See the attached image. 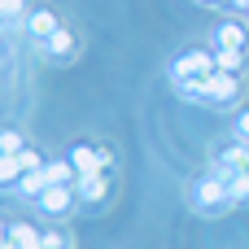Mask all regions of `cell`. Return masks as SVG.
I'll return each instance as SVG.
<instances>
[{
  "label": "cell",
  "mask_w": 249,
  "mask_h": 249,
  "mask_svg": "<svg viewBox=\"0 0 249 249\" xmlns=\"http://www.w3.org/2000/svg\"><path fill=\"white\" fill-rule=\"evenodd\" d=\"M39 249H74V241H70V232H57L53 228V232H44V245Z\"/></svg>",
  "instance_id": "9a60e30c"
},
{
  "label": "cell",
  "mask_w": 249,
  "mask_h": 249,
  "mask_svg": "<svg viewBox=\"0 0 249 249\" xmlns=\"http://www.w3.org/2000/svg\"><path fill=\"white\" fill-rule=\"evenodd\" d=\"M214 171H223V175H249V144L236 140V144L219 149L214 153Z\"/></svg>",
  "instance_id": "ba28073f"
},
{
  "label": "cell",
  "mask_w": 249,
  "mask_h": 249,
  "mask_svg": "<svg viewBox=\"0 0 249 249\" xmlns=\"http://www.w3.org/2000/svg\"><path fill=\"white\" fill-rule=\"evenodd\" d=\"M223 9H232V13H249V0H219Z\"/></svg>",
  "instance_id": "d6986e66"
},
{
  "label": "cell",
  "mask_w": 249,
  "mask_h": 249,
  "mask_svg": "<svg viewBox=\"0 0 249 249\" xmlns=\"http://www.w3.org/2000/svg\"><path fill=\"white\" fill-rule=\"evenodd\" d=\"M39 245H44V232H35L31 223H9L4 241H0V249H39Z\"/></svg>",
  "instance_id": "30bf717a"
},
{
  "label": "cell",
  "mask_w": 249,
  "mask_h": 249,
  "mask_svg": "<svg viewBox=\"0 0 249 249\" xmlns=\"http://www.w3.org/2000/svg\"><path fill=\"white\" fill-rule=\"evenodd\" d=\"M236 101H241V74L214 70V79H210V92H206V105H214V109H232Z\"/></svg>",
  "instance_id": "5b68a950"
},
{
  "label": "cell",
  "mask_w": 249,
  "mask_h": 249,
  "mask_svg": "<svg viewBox=\"0 0 249 249\" xmlns=\"http://www.w3.org/2000/svg\"><path fill=\"white\" fill-rule=\"evenodd\" d=\"M219 66H214V53H206V48H188V53H179L175 61H171V83L179 88V83H193V79H206V74H214Z\"/></svg>",
  "instance_id": "7a4b0ae2"
},
{
  "label": "cell",
  "mask_w": 249,
  "mask_h": 249,
  "mask_svg": "<svg viewBox=\"0 0 249 249\" xmlns=\"http://www.w3.org/2000/svg\"><path fill=\"white\" fill-rule=\"evenodd\" d=\"M74 193H79V201H88V206L105 201V193H109L105 171H101V175H79V179H74Z\"/></svg>",
  "instance_id": "7c38bea8"
},
{
  "label": "cell",
  "mask_w": 249,
  "mask_h": 249,
  "mask_svg": "<svg viewBox=\"0 0 249 249\" xmlns=\"http://www.w3.org/2000/svg\"><path fill=\"white\" fill-rule=\"evenodd\" d=\"M39 48H44V57H48V61H70V57H74V48H79V39H74V31H66V26H61V31H57L48 44H39Z\"/></svg>",
  "instance_id": "8fae6325"
},
{
  "label": "cell",
  "mask_w": 249,
  "mask_h": 249,
  "mask_svg": "<svg viewBox=\"0 0 249 249\" xmlns=\"http://www.w3.org/2000/svg\"><path fill=\"white\" fill-rule=\"evenodd\" d=\"M74 201H79L74 184H53V188H44V193L35 197V206H39L48 219H66V214L74 210Z\"/></svg>",
  "instance_id": "277c9868"
},
{
  "label": "cell",
  "mask_w": 249,
  "mask_h": 249,
  "mask_svg": "<svg viewBox=\"0 0 249 249\" xmlns=\"http://www.w3.org/2000/svg\"><path fill=\"white\" fill-rule=\"evenodd\" d=\"M70 166H74V175H101V171H109V149L74 144L70 149Z\"/></svg>",
  "instance_id": "8992f818"
},
{
  "label": "cell",
  "mask_w": 249,
  "mask_h": 249,
  "mask_svg": "<svg viewBox=\"0 0 249 249\" xmlns=\"http://www.w3.org/2000/svg\"><path fill=\"white\" fill-rule=\"evenodd\" d=\"M214 66L228 70V74H241L245 70V53H228V48H214Z\"/></svg>",
  "instance_id": "4fadbf2b"
},
{
  "label": "cell",
  "mask_w": 249,
  "mask_h": 249,
  "mask_svg": "<svg viewBox=\"0 0 249 249\" xmlns=\"http://www.w3.org/2000/svg\"><path fill=\"white\" fill-rule=\"evenodd\" d=\"M214 44L219 48H228V53H249V26L241 18H228V22H219V31H214Z\"/></svg>",
  "instance_id": "52a82bcc"
},
{
  "label": "cell",
  "mask_w": 249,
  "mask_h": 249,
  "mask_svg": "<svg viewBox=\"0 0 249 249\" xmlns=\"http://www.w3.org/2000/svg\"><path fill=\"white\" fill-rule=\"evenodd\" d=\"M26 149V140L13 131V127H4V136H0V158H9V153H22Z\"/></svg>",
  "instance_id": "5bb4252c"
},
{
  "label": "cell",
  "mask_w": 249,
  "mask_h": 249,
  "mask_svg": "<svg viewBox=\"0 0 249 249\" xmlns=\"http://www.w3.org/2000/svg\"><path fill=\"white\" fill-rule=\"evenodd\" d=\"M210 4H219V0H210Z\"/></svg>",
  "instance_id": "ffe728a7"
},
{
  "label": "cell",
  "mask_w": 249,
  "mask_h": 249,
  "mask_svg": "<svg viewBox=\"0 0 249 249\" xmlns=\"http://www.w3.org/2000/svg\"><path fill=\"white\" fill-rule=\"evenodd\" d=\"M188 201H193V210H197V214L219 219V214H228V206H232L236 197H232L228 175H223V171H210V175H197V179L188 184Z\"/></svg>",
  "instance_id": "6da1fadb"
},
{
  "label": "cell",
  "mask_w": 249,
  "mask_h": 249,
  "mask_svg": "<svg viewBox=\"0 0 249 249\" xmlns=\"http://www.w3.org/2000/svg\"><path fill=\"white\" fill-rule=\"evenodd\" d=\"M57 31H61V22H57V13H53V9H35V13L26 18V35H31L35 44H48Z\"/></svg>",
  "instance_id": "9c48e42d"
},
{
  "label": "cell",
  "mask_w": 249,
  "mask_h": 249,
  "mask_svg": "<svg viewBox=\"0 0 249 249\" xmlns=\"http://www.w3.org/2000/svg\"><path fill=\"white\" fill-rule=\"evenodd\" d=\"M39 166H44V158H39L35 149H22V153H9V158H0V184H4V188L13 193V188H18V184H22L26 175H35Z\"/></svg>",
  "instance_id": "3957f363"
},
{
  "label": "cell",
  "mask_w": 249,
  "mask_h": 249,
  "mask_svg": "<svg viewBox=\"0 0 249 249\" xmlns=\"http://www.w3.org/2000/svg\"><path fill=\"white\" fill-rule=\"evenodd\" d=\"M228 184H232V197H236V201L249 197V175H228Z\"/></svg>",
  "instance_id": "2e32d148"
},
{
  "label": "cell",
  "mask_w": 249,
  "mask_h": 249,
  "mask_svg": "<svg viewBox=\"0 0 249 249\" xmlns=\"http://www.w3.org/2000/svg\"><path fill=\"white\" fill-rule=\"evenodd\" d=\"M232 131H236V140H245V144H249V109H241V114H236Z\"/></svg>",
  "instance_id": "ac0fdd59"
},
{
  "label": "cell",
  "mask_w": 249,
  "mask_h": 249,
  "mask_svg": "<svg viewBox=\"0 0 249 249\" xmlns=\"http://www.w3.org/2000/svg\"><path fill=\"white\" fill-rule=\"evenodd\" d=\"M0 13H4V22L13 26V22L22 18V0H0Z\"/></svg>",
  "instance_id": "e0dca14e"
}]
</instances>
